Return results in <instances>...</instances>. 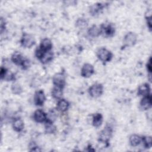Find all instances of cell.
<instances>
[{
  "instance_id": "cell-18",
  "label": "cell",
  "mask_w": 152,
  "mask_h": 152,
  "mask_svg": "<svg viewBox=\"0 0 152 152\" xmlns=\"http://www.w3.org/2000/svg\"><path fill=\"white\" fill-rule=\"evenodd\" d=\"M103 122V116L101 113H96L92 116V124L94 127H99Z\"/></svg>"
},
{
  "instance_id": "cell-23",
  "label": "cell",
  "mask_w": 152,
  "mask_h": 152,
  "mask_svg": "<svg viewBox=\"0 0 152 152\" xmlns=\"http://www.w3.org/2000/svg\"><path fill=\"white\" fill-rule=\"evenodd\" d=\"M53 58V53L51 50L47 51L45 53L42 58L40 59V61L43 64H47L50 62Z\"/></svg>"
},
{
  "instance_id": "cell-1",
  "label": "cell",
  "mask_w": 152,
  "mask_h": 152,
  "mask_svg": "<svg viewBox=\"0 0 152 152\" xmlns=\"http://www.w3.org/2000/svg\"><path fill=\"white\" fill-rule=\"evenodd\" d=\"M112 135V129L110 126L106 125L102 129L99 135V141L104 144H108Z\"/></svg>"
},
{
  "instance_id": "cell-10",
  "label": "cell",
  "mask_w": 152,
  "mask_h": 152,
  "mask_svg": "<svg viewBox=\"0 0 152 152\" xmlns=\"http://www.w3.org/2000/svg\"><path fill=\"white\" fill-rule=\"evenodd\" d=\"M151 94L142 97L140 102V108L142 110H147L151 107L152 100Z\"/></svg>"
},
{
  "instance_id": "cell-26",
  "label": "cell",
  "mask_w": 152,
  "mask_h": 152,
  "mask_svg": "<svg viewBox=\"0 0 152 152\" xmlns=\"http://www.w3.org/2000/svg\"><path fill=\"white\" fill-rule=\"evenodd\" d=\"M46 115H47V119L46 121L53 122L56 119V118L58 117V113L56 110L55 109H52L49 110V112L48 113H46Z\"/></svg>"
},
{
  "instance_id": "cell-3",
  "label": "cell",
  "mask_w": 152,
  "mask_h": 152,
  "mask_svg": "<svg viewBox=\"0 0 152 152\" xmlns=\"http://www.w3.org/2000/svg\"><path fill=\"white\" fill-rule=\"evenodd\" d=\"M97 56L99 59L103 63L109 62L113 56L112 53L108 49L102 48L99 49L97 52Z\"/></svg>"
},
{
  "instance_id": "cell-34",
  "label": "cell",
  "mask_w": 152,
  "mask_h": 152,
  "mask_svg": "<svg viewBox=\"0 0 152 152\" xmlns=\"http://www.w3.org/2000/svg\"><path fill=\"white\" fill-rule=\"evenodd\" d=\"M146 68H147V70L149 73V75H151V58L150 57L146 65Z\"/></svg>"
},
{
  "instance_id": "cell-31",
  "label": "cell",
  "mask_w": 152,
  "mask_h": 152,
  "mask_svg": "<svg viewBox=\"0 0 152 152\" xmlns=\"http://www.w3.org/2000/svg\"><path fill=\"white\" fill-rule=\"evenodd\" d=\"M30 61L29 59H26V58H24L21 66L22 68V69H28L30 66Z\"/></svg>"
},
{
  "instance_id": "cell-9",
  "label": "cell",
  "mask_w": 152,
  "mask_h": 152,
  "mask_svg": "<svg viewBox=\"0 0 152 152\" xmlns=\"http://www.w3.org/2000/svg\"><path fill=\"white\" fill-rule=\"evenodd\" d=\"M137 40V35L133 32L128 33L124 38V43L125 46H134Z\"/></svg>"
},
{
  "instance_id": "cell-2",
  "label": "cell",
  "mask_w": 152,
  "mask_h": 152,
  "mask_svg": "<svg viewBox=\"0 0 152 152\" xmlns=\"http://www.w3.org/2000/svg\"><path fill=\"white\" fill-rule=\"evenodd\" d=\"M101 34L106 37H112L114 35L115 32V28L114 25L110 23H103L100 27Z\"/></svg>"
},
{
  "instance_id": "cell-17",
  "label": "cell",
  "mask_w": 152,
  "mask_h": 152,
  "mask_svg": "<svg viewBox=\"0 0 152 152\" xmlns=\"http://www.w3.org/2000/svg\"><path fill=\"white\" fill-rule=\"evenodd\" d=\"M87 33H88V34L92 37H98L101 34L100 28L97 26L93 25L91 27H90L88 28Z\"/></svg>"
},
{
  "instance_id": "cell-16",
  "label": "cell",
  "mask_w": 152,
  "mask_h": 152,
  "mask_svg": "<svg viewBox=\"0 0 152 152\" xmlns=\"http://www.w3.org/2000/svg\"><path fill=\"white\" fill-rule=\"evenodd\" d=\"M24 58L23 56V55L21 54V53L18 52H14L12 55L11 56V61L12 62L18 66H21Z\"/></svg>"
},
{
  "instance_id": "cell-33",
  "label": "cell",
  "mask_w": 152,
  "mask_h": 152,
  "mask_svg": "<svg viewBox=\"0 0 152 152\" xmlns=\"http://www.w3.org/2000/svg\"><path fill=\"white\" fill-rule=\"evenodd\" d=\"M146 18V22H147V26L148 27V28L150 29V30H151V26H152V21H151V15H148V16H146L145 17Z\"/></svg>"
},
{
  "instance_id": "cell-28",
  "label": "cell",
  "mask_w": 152,
  "mask_h": 152,
  "mask_svg": "<svg viewBox=\"0 0 152 152\" xmlns=\"http://www.w3.org/2000/svg\"><path fill=\"white\" fill-rule=\"evenodd\" d=\"M46 52H47V51H45L40 46H39L36 48V49L35 50V56L39 60H40L42 58V56H43V55L45 54V53Z\"/></svg>"
},
{
  "instance_id": "cell-36",
  "label": "cell",
  "mask_w": 152,
  "mask_h": 152,
  "mask_svg": "<svg viewBox=\"0 0 152 152\" xmlns=\"http://www.w3.org/2000/svg\"><path fill=\"white\" fill-rule=\"evenodd\" d=\"M87 148H88V149H87V150H86L88 151H95V150L91 147V145H88Z\"/></svg>"
},
{
  "instance_id": "cell-12",
  "label": "cell",
  "mask_w": 152,
  "mask_h": 152,
  "mask_svg": "<svg viewBox=\"0 0 152 152\" xmlns=\"http://www.w3.org/2000/svg\"><path fill=\"white\" fill-rule=\"evenodd\" d=\"M104 7V5H103V4L96 3L90 7L89 10V12L93 16L98 15L99 14L102 12Z\"/></svg>"
},
{
  "instance_id": "cell-35",
  "label": "cell",
  "mask_w": 152,
  "mask_h": 152,
  "mask_svg": "<svg viewBox=\"0 0 152 152\" xmlns=\"http://www.w3.org/2000/svg\"><path fill=\"white\" fill-rule=\"evenodd\" d=\"M0 28H1V33H2L3 31L5 30V20H4V18H1V22H0Z\"/></svg>"
},
{
  "instance_id": "cell-27",
  "label": "cell",
  "mask_w": 152,
  "mask_h": 152,
  "mask_svg": "<svg viewBox=\"0 0 152 152\" xmlns=\"http://www.w3.org/2000/svg\"><path fill=\"white\" fill-rule=\"evenodd\" d=\"M22 87L18 83H15L12 84L11 91L14 94H20L22 92Z\"/></svg>"
},
{
  "instance_id": "cell-21",
  "label": "cell",
  "mask_w": 152,
  "mask_h": 152,
  "mask_svg": "<svg viewBox=\"0 0 152 152\" xmlns=\"http://www.w3.org/2000/svg\"><path fill=\"white\" fill-rule=\"evenodd\" d=\"M52 96L55 99L57 100H59L61 99L62 94H63V88L55 86L52 90Z\"/></svg>"
},
{
  "instance_id": "cell-7",
  "label": "cell",
  "mask_w": 152,
  "mask_h": 152,
  "mask_svg": "<svg viewBox=\"0 0 152 152\" xmlns=\"http://www.w3.org/2000/svg\"><path fill=\"white\" fill-rule=\"evenodd\" d=\"M94 72L93 66L90 64H84L81 70V75L84 78L90 77Z\"/></svg>"
},
{
  "instance_id": "cell-24",
  "label": "cell",
  "mask_w": 152,
  "mask_h": 152,
  "mask_svg": "<svg viewBox=\"0 0 152 152\" xmlns=\"http://www.w3.org/2000/svg\"><path fill=\"white\" fill-rule=\"evenodd\" d=\"M88 22L87 20L83 17L78 18L75 22L76 27L80 29L86 28L88 26Z\"/></svg>"
},
{
  "instance_id": "cell-5",
  "label": "cell",
  "mask_w": 152,
  "mask_h": 152,
  "mask_svg": "<svg viewBox=\"0 0 152 152\" xmlns=\"http://www.w3.org/2000/svg\"><path fill=\"white\" fill-rule=\"evenodd\" d=\"M103 91V87L100 83H96L93 84L88 88V93L90 96L96 98L100 97Z\"/></svg>"
},
{
  "instance_id": "cell-8",
  "label": "cell",
  "mask_w": 152,
  "mask_h": 152,
  "mask_svg": "<svg viewBox=\"0 0 152 152\" xmlns=\"http://www.w3.org/2000/svg\"><path fill=\"white\" fill-rule=\"evenodd\" d=\"M46 100L45 94L42 90H37L34 95V103L36 106H42Z\"/></svg>"
},
{
  "instance_id": "cell-32",
  "label": "cell",
  "mask_w": 152,
  "mask_h": 152,
  "mask_svg": "<svg viewBox=\"0 0 152 152\" xmlns=\"http://www.w3.org/2000/svg\"><path fill=\"white\" fill-rule=\"evenodd\" d=\"M8 71V69L5 68V67H4L3 66H2L1 67V71H0V77H1V80H4V77L7 74Z\"/></svg>"
},
{
  "instance_id": "cell-15",
  "label": "cell",
  "mask_w": 152,
  "mask_h": 152,
  "mask_svg": "<svg viewBox=\"0 0 152 152\" xmlns=\"http://www.w3.org/2000/svg\"><path fill=\"white\" fill-rule=\"evenodd\" d=\"M24 127V124L23 120L19 118H15L12 122V128L16 132H21Z\"/></svg>"
},
{
  "instance_id": "cell-11",
  "label": "cell",
  "mask_w": 152,
  "mask_h": 152,
  "mask_svg": "<svg viewBox=\"0 0 152 152\" xmlns=\"http://www.w3.org/2000/svg\"><path fill=\"white\" fill-rule=\"evenodd\" d=\"M33 118L36 122H45L47 119V115L43 110L41 109H37L36 111H34L33 115Z\"/></svg>"
},
{
  "instance_id": "cell-22",
  "label": "cell",
  "mask_w": 152,
  "mask_h": 152,
  "mask_svg": "<svg viewBox=\"0 0 152 152\" xmlns=\"http://www.w3.org/2000/svg\"><path fill=\"white\" fill-rule=\"evenodd\" d=\"M56 131V128L54 125L53 122L46 121L45 124V131L46 134H54Z\"/></svg>"
},
{
  "instance_id": "cell-4",
  "label": "cell",
  "mask_w": 152,
  "mask_h": 152,
  "mask_svg": "<svg viewBox=\"0 0 152 152\" xmlns=\"http://www.w3.org/2000/svg\"><path fill=\"white\" fill-rule=\"evenodd\" d=\"M20 43L25 48H30L35 44V39L31 34L23 33L20 40Z\"/></svg>"
},
{
  "instance_id": "cell-25",
  "label": "cell",
  "mask_w": 152,
  "mask_h": 152,
  "mask_svg": "<svg viewBox=\"0 0 152 152\" xmlns=\"http://www.w3.org/2000/svg\"><path fill=\"white\" fill-rule=\"evenodd\" d=\"M141 142H142L144 147L145 148H150L152 145V139L151 136L141 137Z\"/></svg>"
},
{
  "instance_id": "cell-29",
  "label": "cell",
  "mask_w": 152,
  "mask_h": 152,
  "mask_svg": "<svg viewBox=\"0 0 152 152\" xmlns=\"http://www.w3.org/2000/svg\"><path fill=\"white\" fill-rule=\"evenodd\" d=\"M15 79V75L12 72L8 71L7 74H6V75H5V77H4V80H6L7 81H10L14 80Z\"/></svg>"
},
{
  "instance_id": "cell-13",
  "label": "cell",
  "mask_w": 152,
  "mask_h": 152,
  "mask_svg": "<svg viewBox=\"0 0 152 152\" xmlns=\"http://www.w3.org/2000/svg\"><path fill=\"white\" fill-rule=\"evenodd\" d=\"M137 94L139 96L144 97L150 94V87L148 84L144 83L139 86L138 88Z\"/></svg>"
},
{
  "instance_id": "cell-30",
  "label": "cell",
  "mask_w": 152,
  "mask_h": 152,
  "mask_svg": "<svg viewBox=\"0 0 152 152\" xmlns=\"http://www.w3.org/2000/svg\"><path fill=\"white\" fill-rule=\"evenodd\" d=\"M29 150L31 151H40V148L35 144L34 142H31L29 144Z\"/></svg>"
},
{
  "instance_id": "cell-20",
  "label": "cell",
  "mask_w": 152,
  "mask_h": 152,
  "mask_svg": "<svg viewBox=\"0 0 152 152\" xmlns=\"http://www.w3.org/2000/svg\"><path fill=\"white\" fill-rule=\"evenodd\" d=\"M142 137L137 134H132L129 137V142L131 146L137 147L141 143Z\"/></svg>"
},
{
  "instance_id": "cell-6",
  "label": "cell",
  "mask_w": 152,
  "mask_h": 152,
  "mask_svg": "<svg viewBox=\"0 0 152 152\" xmlns=\"http://www.w3.org/2000/svg\"><path fill=\"white\" fill-rule=\"evenodd\" d=\"M52 81L55 86L64 88L65 85V77L62 72L56 73L53 75Z\"/></svg>"
},
{
  "instance_id": "cell-14",
  "label": "cell",
  "mask_w": 152,
  "mask_h": 152,
  "mask_svg": "<svg viewBox=\"0 0 152 152\" xmlns=\"http://www.w3.org/2000/svg\"><path fill=\"white\" fill-rule=\"evenodd\" d=\"M69 106V103L66 100L60 99L56 103V110L61 112H65L68 109Z\"/></svg>"
},
{
  "instance_id": "cell-19",
  "label": "cell",
  "mask_w": 152,
  "mask_h": 152,
  "mask_svg": "<svg viewBox=\"0 0 152 152\" xmlns=\"http://www.w3.org/2000/svg\"><path fill=\"white\" fill-rule=\"evenodd\" d=\"M39 46L45 51H49L52 48V43L49 39L45 38L42 40Z\"/></svg>"
}]
</instances>
